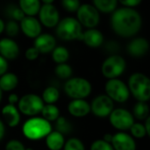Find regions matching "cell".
<instances>
[{
	"mask_svg": "<svg viewBox=\"0 0 150 150\" xmlns=\"http://www.w3.org/2000/svg\"><path fill=\"white\" fill-rule=\"evenodd\" d=\"M142 24L140 13L134 8L122 7L115 10L111 18L112 30L120 37L129 38L135 35Z\"/></svg>",
	"mask_w": 150,
	"mask_h": 150,
	"instance_id": "cell-1",
	"label": "cell"
},
{
	"mask_svg": "<svg viewBox=\"0 0 150 150\" xmlns=\"http://www.w3.org/2000/svg\"><path fill=\"white\" fill-rule=\"evenodd\" d=\"M22 132L27 139L37 141L47 137L52 132V127L50 122L43 118L33 117L25 122L22 127Z\"/></svg>",
	"mask_w": 150,
	"mask_h": 150,
	"instance_id": "cell-2",
	"label": "cell"
},
{
	"mask_svg": "<svg viewBox=\"0 0 150 150\" xmlns=\"http://www.w3.org/2000/svg\"><path fill=\"white\" fill-rule=\"evenodd\" d=\"M129 92L138 102L147 103L150 98L149 78L142 73H134L128 79Z\"/></svg>",
	"mask_w": 150,
	"mask_h": 150,
	"instance_id": "cell-3",
	"label": "cell"
},
{
	"mask_svg": "<svg viewBox=\"0 0 150 150\" xmlns=\"http://www.w3.org/2000/svg\"><path fill=\"white\" fill-rule=\"evenodd\" d=\"M56 34L63 40H81L83 35V28L76 18L67 17L59 21L57 24Z\"/></svg>",
	"mask_w": 150,
	"mask_h": 150,
	"instance_id": "cell-4",
	"label": "cell"
},
{
	"mask_svg": "<svg viewBox=\"0 0 150 150\" xmlns=\"http://www.w3.org/2000/svg\"><path fill=\"white\" fill-rule=\"evenodd\" d=\"M91 83L83 77H73L67 80L64 85L65 93L73 99H83L91 92Z\"/></svg>",
	"mask_w": 150,
	"mask_h": 150,
	"instance_id": "cell-5",
	"label": "cell"
},
{
	"mask_svg": "<svg viewBox=\"0 0 150 150\" xmlns=\"http://www.w3.org/2000/svg\"><path fill=\"white\" fill-rule=\"evenodd\" d=\"M126 66L125 59L120 55L114 54L105 60L101 67V71L103 76L108 80L115 79L124 73Z\"/></svg>",
	"mask_w": 150,
	"mask_h": 150,
	"instance_id": "cell-6",
	"label": "cell"
},
{
	"mask_svg": "<svg viewBox=\"0 0 150 150\" xmlns=\"http://www.w3.org/2000/svg\"><path fill=\"white\" fill-rule=\"evenodd\" d=\"M105 91L106 96L109 97L113 102L124 103L128 100L130 96L127 85L118 78L108 80L105 83Z\"/></svg>",
	"mask_w": 150,
	"mask_h": 150,
	"instance_id": "cell-7",
	"label": "cell"
},
{
	"mask_svg": "<svg viewBox=\"0 0 150 150\" xmlns=\"http://www.w3.org/2000/svg\"><path fill=\"white\" fill-rule=\"evenodd\" d=\"M18 112L26 116H36L40 113L44 102L41 98L36 94H25L18 99Z\"/></svg>",
	"mask_w": 150,
	"mask_h": 150,
	"instance_id": "cell-8",
	"label": "cell"
},
{
	"mask_svg": "<svg viewBox=\"0 0 150 150\" xmlns=\"http://www.w3.org/2000/svg\"><path fill=\"white\" fill-rule=\"evenodd\" d=\"M77 21L81 25H83L89 29L96 27L100 20V15L98 11L90 4H80L76 11Z\"/></svg>",
	"mask_w": 150,
	"mask_h": 150,
	"instance_id": "cell-9",
	"label": "cell"
},
{
	"mask_svg": "<svg viewBox=\"0 0 150 150\" xmlns=\"http://www.w3.org/2000/svg\"><path fill=\"white\" fill-rule=\"evenodd\" d=\"M111 125L120 131H127L131 128L134 123V118L133 114L126 109L117 108L109 115Z\"/></svg>",
	"mask_w": 150,
	"mask_h": 150,
	"instance_id": "cell-10",
	"label": "cell"
},
{
	"mask_svg": "<svg viewBox=\"0 0 150 150\" xmlns=\"http://www.w3.org/2000/svg\"><path fill=\"white\" fill-rule=\"evenodd\" d=\"M91 105V112L99 118H105L111 114L114 109V102L106 95L96 97Z\"/></svg>",
	"mask_w": 150,
	"mask_h": 150,
	"instance_id": "cell-11",
	"label": "cell"
},
{
	"mask_svg": "<svg viewBox=\"0 0 150 150\" xmlns=\"http://www.w3.org/2000/svg\"><path fill=\"white\" fill-rule=\"evenodd\" d=\"M40 23L47 28L57 25L60 21V14L57 8L53 4H42L39 11Z\"/></svg>",
	"mask_w": 150,
	"mask_h": 150,
	"instance_id": "cell-12",
	"label": "cell"
},
{
	"mask_svg": "<svg viewBox=\"0 0 150 150\" xmlns=\"http://www.w3.org/2000/svg\"><path fill=\"white\" fill-rule=\"evenodd\" d=\"M23 33L31 39H36L41 34V24L34 17H25L19 25Z\"/></svg>",
	"mask_w": 150,
	"mask_h": 150,
	"instance_id": "cell-13",
	"label": "cell"
},
{
	"mask_svg": "<svg viewBox=\"0 0 150 150\" xmlns=\"http://www.w3.org/2000/svg\"><path fill=\"white\" fill-rule=\"evenodd\" d=\"M111 145L113 150H136V143L134 138L123 132L112 135Z\"/></svg>",
	"mask_w": 150,
	"mask_h": 150,
	"instance_id": "cell-14",
	"label": "cell"
},
{
	"mask_svg": "<svg viewBox=\"0 0 150 150\" xmlns=\"http://www.w3.org/2000/svg\"><path fill=\"white\" fill-rule=\"evenodd\" d=\"M19 54L18 45L11 38H3L0 40V55L7 60H13Z\"/></svg>",
	"mask_w": 150,
	"mask_h": 150,
	"instance_id": "cell-15",
	"label": "cell"
},
{
	"mask_svg": "<svg viewBox=\"0 0 150 150\" xmlns=\"http://www.w3.org/2000/svg\"><path fill=\"white\" fill-rule=\"evenodd\" d=\"M56 46L55 38L49 33L40 34L34 40V47L39 53L47 54L52 52Z\"/></svg>",
	"mask_w": 150,
	"mask_h": 150,
	"instance_id": "cell-16",
	"label": "cell"
},
{
	"mask_svg": "<svg viewBox=\"0 0 150 150\" xmlns=\"http://www.w3.org/2000/svg\"><path fill=\"white\" fill-rule=\"evenodd\" d=\"M68 111L70 115L82 118L91 112V105L84 99H73L68 105Z\"/></svg>",
	"mask_w": 150,
	"mask_h": 150,
	"instance_id": "cell-17",
	"label": "cell"
},
{
	"mask_svg": "<svg viewBox=\"0 0 150 150\" xmlns=\"http://www.w3.org/2000/svg\"><path fill=\"white\" fill-rule=\"evenodd\" d=\"M149 44L145 38H136L127 46V51L133 57H142L149 51Z\"/></svg>",
	"mask_w": 150,
	"mask_h": 150,
	"instance_id": "cell-18",
	"label": "cell"
},
{
	"mask_svg": "<svg viewBox=\"0 0 150 150\" xmlns=\"http://www.w3.org/2000/svg\"><path fill=\"white\" fill-rule=\"evenodd\" d=\"M81 40L90 47H98L104 42V35L100 31L95 28L88 29L85 32H83Z\"/></svg>",
	"mask_w": 150,
	"mask_h": 150,
	"instance_id": "cell-19",
	"label": "cell"
},
{
	"mask_svg": "<svg viewBox=\"0 0 150 150\" xmlns=\"http://www.w3.org/2000/svg\"><path fill=\"white\" fill-rule=\"evenodd\" d=\"M2 116L10 127H17L20 122V114L15 105H6L2 109Z\"/></svg>",
	"mask_w": 150,
	"mask_h": 150,
	"instance_id": "cell-20",
	"label": "cell"
},
{
	"mask_svg": "<svg viewBox=\"0 0 150 150\" xmlns=\"http://www.w3.org/2000/svg\"><path fill=\"white\" fill-rule=\"evenodd\" d=\"M18 4L25 17H34L39 13L41 6L39 0H20Z\"/></svg>",
	"mask_w": 150,
	"mask_h": 150,
	"instance_id": "cell-21",
	"label": "cell"
},
{
	"mask_svg": "<svg viewBox=\"0 0 150 150\" xmlns=\"http://www.w3.org/2000/svg\"><path fill=\"white\" fill-rule=\"evenodd\" d=\"M65 144L63 134L57 131H52L46 137V145L49 150H61Z\"/></svg>",
	"mask_w": 150,
	"mask_h": 150,
	"instance_id": "cell-22",
	"label": "cell"
},
{
	"mask_svg": "<svg viewBox=\"0 0 150 150\" xmlns=\"http://www.w3.org/2000/svg\"><path fill=\"white\" fill-rule=\"evenodd\" d=\"M18 84V78L13 73H5L0 76V90L2 91H11Z\"/></svg>",
	"mask_w": 150,
	"mask_h": 150,
	"instance_id": "cell-23",
	"label": "cell"
},
{
	"mask_svg": "<svg viewBox=\"0 0 150 150\" xmlns=\"http://www.w3.org/2000/svg\"><path fill=\"white\" fill-rule=\"evenodd\" d=\"M98 12H104V13H110L113 12L117 6H118V1L117 0H94L92 4Z\"/></svg>",
	"mask_w": 150,
	"mask_h": 150,
	"instance_id": "cell-24",
	"label": "cell"
},
{
	"mask_svg": "<svg viewBox=\"0 0 150 150\" xmlns=\"http://www.w3.org/2000/svg\"><path fill=\"white\" fill-rule=\"evenodd\" d=\"M42 118L47 121H55L60 117V110L54 105H44L41 112Z\"/></svg>",
	"mask_w": 150,
	"mask_h": 150,
	"instance_id": "cell-25",
	"label": "cell"
},
{
	"mask_svg": "<svg viewBox=\"0 0 150 150\" xmlns=\"http://www.w3.org/2000/svg\"><path fill=\"white\" fill-rule=\"evenodd\" d=\"M59 91L54 86H49L43 91L41 99L47 105H54L59 99Z\"/></svg>",
	"mask_w": 150,
	"mask_h": 150,
	"instance_id": "cell-26",
	"label": "cell"
},
{
	"mask_svg": "<svg viewBox=\"0 0 150 150\" xmlns=\"http://www.w3.org/2000/svg\"><path fill=\"white\" fill-rule=\"evenodd\" d=\"M52 58L54 62L58 64L65 63L69 58V52L66 47L62 46L55 47L52 51Z\"/></svg>",
	"mask_w": 150,
	"mask_h": 150,
	"instance_id": "cell-27",
	"label": "cell"
},
{
	"mask_svg": "<svg viewBox=\"0 0 150 150\" xmlns=\"http://www.w3.org/2000/svg\"><path fill=\"white\" fill-rule=\"evenodd\" d=\"M149 105L145 102H138L134 107V118H136L139 120H144L149 118Z\"/></svg>",
	"mask_w": 150,
	"mask_h": 150,
	"instance_id": "cell-28",
	"label": "cell"
},
{
	"mask_svg": "<svg viewBox=\"0 0 150 150\" xmlns=\"http://www.w3.org/2000/svg\"><path fill=\"white\" fill-rule=\"evenodd\" d=\"M55 75L61 79H69L72 76V68L67 63L58 64L55 68Z\"/></svg>",
	"mask_w": 150,
	"mask_h": 150,
	"instance_id": "cell-29",
	"label": "cell"
},
{
	"mask_svg": "<svg viewBox=\"0 0 150 150\" xmlns=\"http://www.w3.org/2000/svg\"><path fill=\"white\" fill-rule=\"evenodd\" d=\"M64 150H85V147L83 142L77 138H70L69 139L63 147Z\"/></svg>",
	"mask_w": 150,
	"mask_h": 150,
	"instance_id": "cell-30",
	"label": "cell"
},
{
	"mask_svg": "<svg viewBox=\"0 0 150 150\" xmlns=\"http://www.w3.org/2000/svg\"><path fill=\"white\" fill-rule=\"evenodd\" d=\"M56 131L61 133L62 134H69L71 130V126L69 123V121L63 118V117H59L56 120Z\"/></svg>",
	"mask_w": 150,
	"mask_h": 150,
	"instance_id": "cell-31",
	"label": "cell"
},
{
	"mask_svg": "<svg viewBox=\"0 0 150 150\" xmlns=\"http://www.w3.org/2000/svg\"><path fill=\"white\" fill-rule=\"evenodd\" d=\"M132 135L137 139H142L144 138L147 135L144 125L142 123H134L133 126L131 127V128L129 129Z\"/></svg>",
	"mask_w": 150,
	"mask_h": 150,
	"instance_id": "cell-32",
	"label": "cell"
},
{
	"mask_svg": "<svg viewBox=\"0 0 150 150\" xmlns=\"http://www.w3.org/2000/svg\"><path fill=\"white\" fill-rule=\"evenodd\" d=\"M4 30L7 33L8 36L10 37H15L18 32H19V25H18V23L14 20H11L9 21L5 26H4Z\"/></svg>",
	"mask_w": 150,
	"mask_h": 150,
	"instance_id": "cell-33",
	"label": "cell"
},
{
	"mask_svg": "<svg viewBox=\"0 0 150 150\" xmlns=\"http://www.w3.org/2000/svg\"><path fill=\"white\" fill-rule=\"evenodd\" d=\"M91 150H113V149L111 143H108L103 140H97L91 144Z\"/></svg>",
	"mask_w": 150,
	"mask_h": 150,
	"instance_id": "cell-34",
	"label": "cell"
},
{
	"mask_svg": "<svg viewBox=\"0 0 150 150\" xmlns=\"http://www.w3.org/2000/svg\"><path fill=\"white\" fill-rule=\"evenodd\" d=\"M62 4L65 10L69 12H73L77 11L81 4L78 0H63L62 2Z\"/></svg>",
	"mask_w": 150,
	"mask_h": 150,
	"instance_id": "cell-35",
	"label": "cell"
},
{
	"mask_svg": "<svg viewBox=\"0 0 150 150\" xmlns=\"http://www.w3.org/2000/svg\"><path fill=\"white\" fill-rule=\"evenodd\" d=\"M24 144L18 140H11L5 145V150H25Z\"/></svg>",
	"mask_w": 150,
	"mask_h": 150,
	"instance_id": "cell-36",
	"label": "cell"
},
{
	"mask_svg": "<svg viewBox=\"0 0 150 150\" xmlns=\"http://www.w3.org/2000/svg\"><path fill=\"white\" fill-rule=\"evenodd\" d=\"M25 58L29 61H34L36 60L39 55H40V53L38 52V50L34 47H28L25 53Z\"/></svg>",
	"mask_w": 150,
	"mask_h": 150,
	"instance_id": "cell-37",
	"label": "cell"
},
{
	"mask_svg": "<svg viewBox=\"0 0 150 150\" xmlns=\"http://www.w3.org/2000/svg\"><path fill=\"white\" fill-rule=\"evenodd\" d=\"M11 16L13 18L14 21L18 20V21H21L25 16L23 13V11L19 9V8H14L13 10L11 11Z\"/></svg>",
	"mask_w": 150,
	"mask_h": 150,
	"instance_id": "cell-38",
	"label": "cell"
},
{
	"mask_svg": "<svg viewBox=\"0 0 150 150\" xmlns=\"http://www.w3.org/2000/svg\"><path fill=\"white\" fill-rule=\"evenodd\" d=\"M124 7H127V8H133V7H135L137 5H139L142 1L141 0H121L120 2Z\"/></svg>",
	"mask_w": 150,
	"mask_h": 150,
	"instance_id": "cell-39",
	"label": "cell"
},
{
	"mask_svg": "<svg viewBox=\"0 0 150 150\" xmlns=\"http://www.w3.org/2000/svg\"><path fill=\"white\" fill-rule=\"evenodd\" d=\"M7 69H8V62L4 58H3L0 55V76L5 74L7 72Z\"/></svg>",
	"mask_w": 150,
	"mask_h": 150,
	"instance_id": "cell-40",
	"label": "cell"
},
{
	"mask_svg": "<svg viewBox=\"0 0 150 150\" xmlns=\"http://www.w3.org/2000/svg\"><path fill=\"white\" fill-rule=\"evenodd\" d=\"M8 102H9V105H14L16 103H18V95H17V94H15V93H11V94H10V95H9V97H8Z\"/></svg>",
	"mask_w": 150,
	"mask_h": 150,
	"instance_id": "cell-41",
	"label": "cell"
},
{
	"mask_svg": "<svg viewBox=\"0 0 150 150\" xmlns=\"http://www.w3.org/2000/svg\"><path fill=\"white\" fill-rule=\"evenodd\" d=\"M145 120H146V121H145L144 127H145V130H146L147 135H150V117L147 118Z\"/></svg>",
	"mask_w": 150,
	"mask_h": 150,
	"instance_id": "cell-42",
	"label": "cell"
},
{
	"mask_svg": "<svg viewBox=\"0 0 150 150\" xmlns=\"http://www.w3.org/2000/svg\"><path fill=\"white\" fill-rule=\"evenodd\" d=\"M4 133H5V127H4V125L3 121L0 120V141L4 138Z\"/></svg>",
	"mask_w": 150,
	"mask_h": 150,
	"instance_id": "cell-43",
	"label": "cell"
},
{
	"mask_svg": "<svg viewBox=\"0 0 150 150\" xmlns=\"http://www.w3.org/2000/svg\"><path fill=\"white\" fill-rule=\"evenodd\" d=\"M112 134H105L104 135V138H103V141L108 142V143H111L112 142Z\"/></svg>",
	"mask_w": 150,
	"mask_h": 150,
	"instance_id": "cell-44",
	"label": "cell"
},
{
	"mask_svg": "<svg viewBox=\"0 0 150 150\" xmlns=\"http://www.w3.org/2000/svg\"><path fill=\"white\" fill-rule=\"evenodd\" d=\"M4 26H5V24L4 22L0 18V34L4 31Z\"/></svg>",
	"mask_w": 150,
	"mask_h": 150,
	"instance_id": "cell-45",
	"label": "cell"
},
{
	"mask_svg": "<svg viewBox=\"0 0 150 150\" xmlns=\"http://www.w3.org/2000/svg\"><path fill=\"white\" fill-rule=\"evenodd\" d=\"M42 3L44 4H53V0H43Z\"/></svg>",
	"mask_w": 150,
	"mask_h": 150,
	"instance_id": "cell-46",
	"label": "cell"
},
{
	"mask_svg": "<svg viewBox=\"0 0 150 150\" xmlns=\"http://www.w3.org/2000/svg\"><path fill=\"white\" fill-rule=\"evenodd\" d=\"M2 96H3V91L0 90V102H1V100H2Z\"/></svg>",
	"mask_w": 150,
	"mask_h": 150,
	"instance_id": "cell-47",
	"label": "cell"
},
{
	"mask_svg": "<svg viewBox=\"0 0 150 150\" xmlns=\"http://www.w3.org/2000/svg\"><path fill=\"white\" fill-rule=\"evenodd\" d=\"M25 150H33V149H31V148H28V149H25Z\"/></svg>",
	"mask_w": 150,
	"mask_h": 150,
	"instance_id": "cell-48",
	"label": "cell"
}]
</instances>
